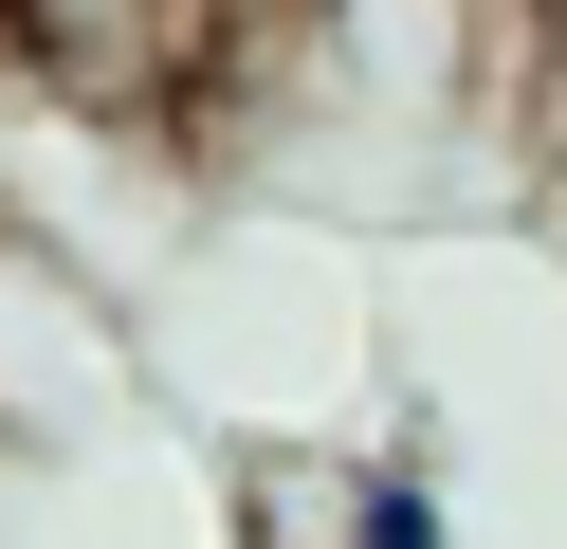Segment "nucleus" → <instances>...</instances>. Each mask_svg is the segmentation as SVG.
I'll return each instance as SVG.
<instances>
[{
    "label": "nucleus",
    "mask_w": 567,
    "mask_h": 549,
    "mask_svg": "<svg viewBox=\"0 0 567 549\" xmlns=\"http://www.w3.org/2000/svg\"><path fill=\"white\" fill-rule=\"evenodd\" d=\"M367 476L384 458H275V476H238V549H367Z\"/></svg>",
    "instance_id": "nucleus-1"
},
{
    "label": "nucleus",
    "mask_w": 567,
    "mask_h": 549,
    "mask_svg": "<svg viewBox=\"0 0 567 549\" xmlns=\"http://www.w3.org/2000/svg\"><path fill=\"white\" fill-rule=\"evenodd\" d=\"M367 549H440V495H421V476H403V458H384V476H367Z\"/></svg>",
    "instance_id": "nucleus-2"
},
{
    "label": "nucleus",
    "mask_w": 567,
    "mask_h": 549,
    "mask_svg": "<svg viewBox=\"0 0 567 549\" xmlns=\"http://www.w3.org/2000/svg\"><path fill=\"white\" fill-rule=\"evenodd\" d=\"M74 19H92V0H0V37H38V55H55Z\"/></svg>",
    "instance_id": "nucleus-3"
}]
</instances>
